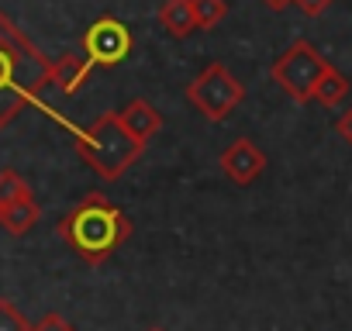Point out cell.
Returning <instances> with one entry per match:
<instances>
[{"label": "cell", "instance_id": "6da1fadb", "mask_svg": "<svg viewBox=\"0 0 352 331\" xmlns=\"http://www.w3.org/2000/svg\"><path fill=\"white\" fill-rule=\"evenodd\" d=\"M49 83L52 62L0 11V128H8Z\"/></svg>", "mask_w": 352, "mask_h": 331}, {"label": "cell", "instance_id": "7a4b0ae2", "mask_svg": "<svg viewBox=\"0 0 352 331\" xmlns=\"http://www.w3.org/2000/svg\"><path fill=\"white\" fill-rule=\"evenodd\" d=\"M59 238L90 266L114 255L131 238V221L121 207H114L104 194H87L63 221Z\"/></svg>", "mask_w": 352, "mask_h": 331}, {"label": "cell", "instance_id": "3957f363", "mask_svg": "<svg viewBox=\"0 0 352 331\" xmlns=\"http://www.w3.org/2000/svg\"><path fill=\"white\" fill-rule=\"evenodd\" d=\"M76 152L100 180H118V176L128 173V166H135V159L145 152V141H138L121 124L118 114H100L76 138Z\"/></svg>", "mask_w": 352, "mask_h": 331}, {"label": "cell", "instance_id": "277c9868", "mask_svg": "<svg viewBox=\"0 0 352 331\" xmlns=\"http://www.w3.org/2000/svg\"><path fill=\"white\" fill-rule=\"evenodd\" d=\"M328 69H331V62H328L311 42L297 38V42L270 66V76H273V83L283 87L287 97H294L297 104H307V100H314V90H318V83L324 80Z\"/></svg>", "mask_w": 352, "mask_h": 331}, {"label": "cell", "instance_id": "5b68a950", "mask_svg": "<svg viewBox=\"0 0 352 331\" xmlns=\"http://www.w3.org/2000/svg\"><path fill=\"white\" fill-rule=\"evenodd\" d=\"M245 97V83L232 76L228 66L211 62L201 69V76L187 87V100L208 117V121H225Z\"/></svg>", "mask_w": 352, "mask_h": 331}, {"label": "cell", "instance_id": "8992f818", "mask_svg": "<svg viewBox=\"0 0 352 331\" xmlns=\"http://www.w3.org/2000/svg\"><path fill=\"white\" fill-rule=\"evenodd\" d=\"M131 45H135V38H131L128 25L118 18H97L83 32V56L90 66H118L131 52Z\"/></svg>", "mask_w": 352, "mask_h": 331}, {"label": "cell", "instance_id": "52a82bcc", "mask_svg": "<svg viewBox=\"0 0 352 331\" xmlns=\"http://www.w3.org/2000/svg\"><path fill=\"white\" fill-rule=\"evenodd\" d=\"M221 170H225V176H228L232 183L249 187V183H256V180L263 176L266 155H263V148H259L252 138H235V141L221 152Z\"/></svg>", "mask_w": 352, "mask_h": 331}, {"label": "cell", "instance_id": "ba28073f", "mask_svg": "<svg viewBox=\"0 0 352 331\" xmlns=\"http://www.w3.org/2000/svg\"><path fill=\"white\" fill-rule=\"evenodd\" d=\"M118 117H121V124H124L138 141H145V145H148V138L162 128V114H159L148 100H131L124 111H118Z\"/></svg>", "mask_w": 352, "mask_h": 331}, {"label": "cell", "instance_id": "9c48e42d", "mask_svg": "<svg viewBox=\"0 0 352 331\" xmlns=\"http://www.w3.org/2000/svg\"><path fill=\"white\" fill-rule=\"evenodd\" d=\"M159 25L173 35V38H187L194 28H197V18H194V0H162L159 11H155Z\"/></svg>", "mask_w": 352, "mask_h": 331}, {"label": "cell", "instance_id": "30bf717a", "mask_svg": "<svg viewBox=\"0 0 352 331\" xmlns=\"http://www.w3.org/2000/svg\"><path fill=\"white\" fill-rule=\"evenodd\" d=\"M90 76V62L87 56H76V52H66L52 62V83L63 90V93H76Z\"/></svg>", "mask_w": 352, "mask_h": 331}, {"label": "cell", "instance_id": "8fae6325", "mask_svg": "<svg viewBox=\"0 0 352 331\" xmlns=\"http://www.w3.org/2000/svg\"><path fill=\"white\" fill-rule=\"evenodd\" d=\"M38 218H42V211H38L35 197H25V201H18L11 207H0V225H4V231H11V235L32 231Z\"/></svg>", "mask_w": 352, "mask_h": 331}, {"label": "cell", "instance_id": "7c38bea8", "mask_svg": "<svg viewBox=\"0 0 352 331\" xmlns=\"http://www.w3.org/2000/svg\"><path fill=\"white\" fill-rule=\"evenodd\" d=\"M349 97V80L331 66L328 73H324V80L318 83V90H314V100L321 104V107H338L342 100Z\"/></svg>", "mask_w": 352, "mask_h": 331}, {"label": "cell", "instance_id": "4fadbf2b", "mask_svg": "<svg viewBox=\"0 0 352 331\" xmlns=\"http://www.w3.org/2000/svg\"><path fill=\"white\" fill-rule=\"evenodd\" d=\"M25 197H32V187L14 170H0V207H11Z\"/></svg>", "mask_w": 352, "mask_h": 331}, {"label": "cell", "instance_id": "5bb4252c", "mask_svg": "<svg viewBox=\"0 0 352 331\" xmlns=\"http://www.w3.org/2000/svg\"><path fill=\"white\" fill-rule=\"evenodd\" d=\"M225 14H228V4H225V0H194L197 28H214L218 21H225Z\"/></svg>", "mask_w": 352, "mask_h": 331}, {"label": "cell", "instance_id": "9a60e30c", "mask_svg": "<svg viewBox=\"0 0 352 331\" xmlns=\"http://www.w3.org/2000/svg\"><path fill=\"white\" fill-rule=\"evenodd\" d=\"M35 324L25 321V314L8 300V297H0V331H32Z\"/></svg>", "mask_w": 352, "mask_h": 331}, {"label": "cell", "instance_id": "2e32d148", "mask_svg": "<svg viewBox=\"0 0 352 331\" xmlns=\"http://www.w3.org/2000/svg\"><path fill=\"white\" fill-rule=\"evenodd\" d=\"M32 331H76V328H73V324H69L63 314H56V310H52V314H45V317H42V321H38Z\"/></svg>", "mask_w": 352, "mask_h": 331}, {"label": "cell", "instance_id": "e0dca14e", "mask_svg": "<svg viewBox=\"0 0 352 331\" xmlns=\"http://www.w3.org/2000/svg\"><path fill=\"white\" fill-rule=\"evenodd\" d=\"M294 4L300 8V14H307V18H318V14H324V11H328V4H331V0H294Z\"/></svg>", "mask_w": 352, "mask_h": 331}, {"label": "cell", "instance_id": "ac0fdd59", "mask_svg": "<svg viewBox=\"0 0 352 331\" xmlns=\"http://www.w3.org/2000/svg\"><path fill=\"white\" fill-rule=\"evenodd\" d=\"M335 131H338V135L345 138V145L352 148V107H349V111H342V117L335 121Z\"/></svg>", "mask_w": 352, "mask_h": 331}, {"label": "cell", "instance_id": "d6986e66", "mask_svg": "<svg viewBox=\"0 0 352 331\" xmlns=\"http://www.w3.org/2000/svg\"><path fill=\"white\" fill-rule=\"evenodd\" d=\"M263 4L270 8V11H283V8H290L294 0H263Z\"/></svg>", "mask_w": 352, "mask_h": 331}, {"label": "cell", "instance_id": "ffe728a7", "mask_svg": "<svg viewBox=\"0 0 352 331\" xmlns=\"http://www.w3.org/2000/svg\"><path fill=\"white\" fill-rule=\"evenodd\" d=\"M148 331H162V328H148Z\"/></svg>", "mask_w": 352, "mask_h": 331}]
</instances>
